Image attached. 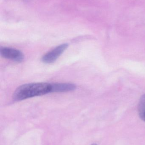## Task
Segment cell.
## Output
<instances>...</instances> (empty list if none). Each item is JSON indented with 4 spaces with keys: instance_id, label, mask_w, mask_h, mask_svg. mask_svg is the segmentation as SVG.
<instances>
[{
    "instance_id": "6da1fadb",
    "label": "cell",
    "mask_w": 145,
    "mask_h": 145,
    "mask_svg": "<svg viewBox=\"0 0 145 145\" xmlns=\"http://www.w3.org/2000/svg\"><path fill=\"white\" fill-rule=\"evenodd\" d=\"M51 93V84L46 82L26 84L19 87L13 95L15 101H20Z\"/></svg>"
},
{
    "instance_id": "7a4b0ae2",
    "label": "cell",
    "mask_w": 145,
    "mask_h": 145,
    "mask_svg": "<svg viewBox=\"0 0 145 145\" xmlns=\"http://www.w3.org/2000/svg\"><path fill=\"white\" fill-rule=\"evenodd\" d=\"M68 47V44H63L47 53L42 58L43 62L47 64L54 63L60 55L66 51Z\"/></svg>"
},
{
    "instance_id": "3957f363",
    "label": "cell",
    "mask_w": 145,
    "mask_h": 145,
    "mask_svg": "<svg viewBox=\"0 0 145 145\" xmlns=\"http://www.w3.org/2000/svg\"><path fill=\"white\" fill-rule=\"evenodd\" d=\"M1 55L4 58L21 63L24 59V56L20 51L11 48H1Z\"/></svg>"
},
{
    "instance_id": "277c9868",
    "label": "cell",
    "mask_w": 145,
    "mask_h": 145,
    "mask_svg": "<svg viewBox=\"0 0 145 145\" xmlns=\"http://www.w3.org/2000/svg\"><path fill=\"white\" fill-rule=\"evenodd\" d=\"M76 86L75 84L67 83L51 84V93H63L75 90Z\"/></svg>"
},
{
    "instance_id": "5b68a950",
    "label": "cell",
    "mask_w": 145,
    "mask_h": 145,
    "mask_svg": "<svg viewBox=\"0 0 145 145\" xmlns=\"http://www.w3.org/2000/svg\"><path fill=\"white\" fill-rule=\"evenodd\" d=\"M138 112L140 118L145 121V94L142 95L138 105Z\"/></svg>"
},
{
    "instance_id": "8992f818",
    "label": "cell",
    "mask_w": 145,
    "mask_h": 145,
    "mask_svg": "<svg viewBox=\"0 0 145 145\" xmlns=\"http://www.w3.org/2000/svg\"><path fill=\"white\" fill-rule=\"evenodd\" d=\"M91 145H97L96 144H92Z\"/></svg>"
}]
</instances>
